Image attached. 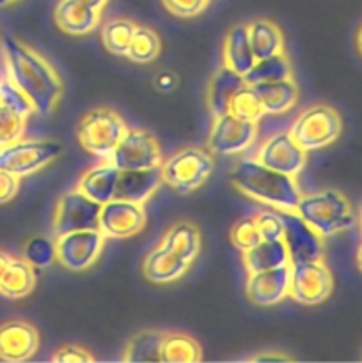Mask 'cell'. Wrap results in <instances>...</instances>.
Listing matches in <instances>:
<instances>
[{"mask_svg": "<svg viewBox=\"0 0 362 363\" xmlns=\"http://www.w3.org/2000/svg\"><path fill=\"white\" fill-rule=\"evenodd\" d=\"M99 13L102 11L87 6L80 0H60L55 7L53 18H55L57 27L62 32L71 35H82L89 34L98 27Z\"/></svg>", "mask_w": 362, "mask_h": 363, "instance_id": "obj_19", "label": "cell"}, {"mask_svg": "<svg viewBox=\"0 0 362 363\" xmlns=\"http://www.w3.org/2000/svg\"><path fill=\"white\" fill-rule=\"evenodd\" d=\"M202 360L201 346L187 333L165 332L160 346V362L195 363Z\"/></svg>", "mask_w": 362, "mask_h": 363, "instance_id": "obj_29", "label": "cell"}, {"mask_svg": "<svg viewBox=\"0 0 362 363\" xmlns=\"http://www.w3.org/2000/svg\"><path fill=\"white\" fill-rule=\"evenodd\" d=\"M11 255H7L6 252H2L0 250V277L4 275V272H6V268H7V264H9L11 262Z\"/></svg>", "mask_w": 362, "mask_h": 363, "instance_id": "obj_43", "label": "cell"}, {"mask_svg": "<svg viewBox=\"0 0 362 363\" xmlns=\"http://www.w3.org/2000/svg\"><path fill=\"white\" fill-rule=\"evenodd\" d=\"M254 62L256 59L251 43H248L247 25L233 27L229 34L226 35V41H224V66L243 77Z\"/></svg>", "mask_w": 362, "mask_h": 363, "instance_id": "obj_23", "label": "cell"}, {"mask_svg": "<svg viewBox=\"0 0 362 363\" xmlns=\"http://www.w3.org/2000/svg\"><path fill=\"white\" fill-rule=\"evenodd\" d=\"M144 225L146 211L138 202L112 199L102 204L98 229L105 238H131L141 233Z\"/></svg>", "mask_w": 362, "mask_h": 363, "instance_id": "obj_13", "label": "cell"}, {"mask_svg": "<svg viewBox=\"0 0 362 363\" xmlns=\"http://www.w3.org/2000/svg\"><path fill=\"white\" fill-rule=\"evenodd\" d=\"M162 181L180 194H190L213 172L212 152L201 147H187L162 162Z\"/></svg>", "mask_w": 362, "mask_h": 363, "instance_id": "obj_4", "label": "cell"}, {"mask_svg": "<svg viewBox=\"0 0 362 363\" xmlns=\"http://www.w3.org/2000/svg\"><path fill=\"white\" fill-rule=\"evenodd\" d=\"M126 123L119 113L110 108H94L85 113L78 124V142L87 152L94 156L112 155L114 147L126 131Z\"/></svg>", "mask_w": 362, "mask_h": 363, "instance_id": "obj_5", "label": "cell"}, {"mask_svg": "<svg viewBox=\"0 0 362 363\" xmlns=\"http://www.w3.org/2000/svg\"><path fill=\"white\" fill-rule=\"evenodd\" d=\"M162 245L190 264L201 250V234L194 223L180 222L170 227L163 236Z\"/></svg>", "mask_w": 362, "mask_h": 363, "instance_id": "obj_28", "label": "cell"}, {"mask_svg": "<svg viewBox=\"0 0 362 363\" xmlns=\"http://www.w3.org/2000/svg\"><path fill=\"white\" fill-rule=\"evenodd\" d=\"M256 135H258V123L241 121L227 112L215 117L208 138V147L209 151L219 155H234L247 149Z\"/></svg>", "mask_w": 362, "mask_h": 363, "instance_id": "obj_14", "label": "cell"}, {"mask_svg": "<svg viewBox=\"0 0 362 363\" xmlns=\"http://www.w3.org/2000/svg\"><path fill=\"white\" fill-rule=\"evenodd\" d=\"M13 2H16V0H0V7L9 6V4H13Z\"/></svg>", "mask_w": 362, "mask_h": 363, "instance_id": "obj_45", "label": "cell"}, {"mask_svg": "<svg viewBox=\"0 0 362 363\" xmlns=\"http://www.w3.org/2000/svg\"><path fill=\"white\" fill-rule=\"evenodd\" d=\"M80 2L87 4V6H91V7H94V9L102 11L103 7H105V4L109 2V0H80Z\"/></svg>", "mask_w": 362, "mask_h": 363, "instance_id": "obj_44", "label": "cell"}, {"mask_svg": "<svg viewBox=\"0 0 362 363\" xmlns=\"http://www.w3.org/2000/svg\"><path fill=\"white\" fill-rule=\"evenodd\" d=\"M252 87L261 99L265 112L268 113H283L293 108V105L297 103L298 89L291 78L265 82V84L252 85Z\"/></svg>", "mask_w": 362, "mask_h": 363, "instance_id": "obj_24", "label": "cell"}, {"mask_svg": "<svg viewBox=\"0 0 362 363\" xmlns=\"http://www.w3.org/2000/svg\"><path fill=\"white\" fill-rule=\"evenodd\" d=\"M247 34L256 60L283 52V34H280L279 27L270 20H263V18L254 20L251 25H247Z\"/></svg>", "mask_w": 362, "mask_h": 363, "instance_id": "obj_27", "label": "cell"}, {"mask_svg": "<svg viewBox=\"0 0 362 363\" xmlns=\"http://www.w3.org/2000/svg\"><path fill=\"white\" fill-rule=\"evenodd\" d=\"M209 0H162L167 11L181 18H192L206 9Z\"/></svg>", "mask_w": 362, "mask_h": 363, "instance_id": "obj_40", "label": "cell"}, {"mask_svg": "<svg viewBox=\"0 0 362 363\" xmlns=\"http://www.w3.org/2000/svg\"><path fill=\"white\" fill-rule=\"evenodd\" d=\"M259 241H261V236H259L258 229H256L254 218H243L231 230V243L240 252L248 250V248L254 247Z\"/></svg>", "mask_w": 362, "mask_h": 363, "instance_id": "obj_39", "label": "cell"}, {"mask_svg": "<svg viewBox=\"0 0 362 363\" xmlns=\"http://www.w3.org/2000/svg\"><path fill=\"white\" fill-rule=\"evenodd\" d=\"M277 211L283 218V241L286 245L290 264L305 261H322V236L295 211H284V209H277Z\"/></svg>", "mask_w": 362, "mask_h": 363, "instance_id": "obj_12", "label": "cell"}, {"mask_svg": "<svg viewBox=\"0 0 362 363\" xmlns=\"http://www.w3.org/2000/svg\"><path fill=\"white\" fill-rule=\"evenodd\" d=\"M135 28H137V25L128 18H114V20L106 21L102 30L103 45L109 52L116 53V55H126L128 45H130Z\"/></svg>", "mask_w": 362, "mask_h": 363, "instance_id": "obj_33", "label": "cell"}, {"mask_svg": "<svg viewBox=\"0 0 362 363\" xmlns=\"http://www.w3.org/2000/svg\"><path fill=\"white\" fill-rule=\"evenodd\" d=\"M55 259L71 272H84L94 264L105 245V234L99 229L73 230L60 234L53 241Z\"/></svg>", "mask_w": 362, "mask_h": 363, "instance_id": "obj_9", "label": "cell"}, {"mask_svg": "<svg viewBox=\"0 0 362 363\" xmlns=\"http://www.w3.org/2000/svg\"><path fill=\"white\" fill-rule=\"evenodd\" d=\"M53 362L59 363H82V362H92V354L89 353L85 347L75 346V344H66V346L59 347L55 354L52 357Z\"/></svg>", "mask_w": 362, "mask_h": 363, "instance_id": "obj_41", "label": "cell"}, {"mask_svg": "<svg viewBox=\"0 0 362 363\" xmlns=\"http://www.w3.org/2000/svg\"><path fill=\"white\" fill-rule=\"evenodd\" d=\"M332 275L322 261L290 264L287 296L302 305H319L332 293Z\"/></svg>", "mask_w": 362, "mask_h": 363, "instance_id": "obj_8", "label": "cell"}, {"mask_svg": "<svg viewBox=\"0 0 362 363\" xmlns=\"http://www.w3.org/2000/svg\"><path fill=\"white\" fill-rule=\"evenodd\" d=\"M341 133V117L332 106L312 105L297 117L290 135L304 151H316L332 144Z\"/></svg>", "mask_w": 362, "mask_h": 363, "instance_id": "obj_6", "label": "cell"}, {"mask_svg": "<svg viewBox=\"0 0 362 363\" xmlns=\"http://www.w3.org/2000/svg\"><path fill=\"white\" fill-rule=\"evenodd\" d=\"M287 291H290V264L248 275L247 296L258 307L277 305L287 296Z\"/></svg>", "mask_w": 362, "mask_h": 363, "instance_id": "obj_16", "label": "cell"}, {"mask_svg": "<svg viewBox=\"0 0 362 363\" xmlns=\"http://www.w3.org/2000/svg\"><path fill=\"white\" fill-rule=\"evenodd\" d=\"M227 112H229L231 116L238 117V119L251 121V123H258V121L266 113L265 108H263L261 99L256 94L254 87L247 84L234 92L233 98H231L229 101Z\"/></svg>", "mask_w": 362, "mask_h": 363, "instance_id": "obj_32", "label": "cell"}, {"mask_svg": "<svg viewBox=\"0 0 362 363\" xmlns=\"http://www.w3.org/2000/svg\"><path fill=\"white\" fill-rule=\"evenodd\" d=\"M165 332L160 330H148L128 342L124 351V360L126 362H160V346Z\"/></svg>", "mask_w": 362, "mask_h": 363, "instance_id": "obj_31", "label": "cell"}, {"mask_svg": "<svg viewBox=\"0 0 362 363\" xmlns=\"http://www.w3.org/2000/svg\"><path fill=\"white\" fill-rule=\"evenodd\" d=\"M0 103L25 117L34 112L31 99L21 92V89L11 78H0Z\"/></svg>", "mask_w": 362, "mask_h": 363, "instance_id": "obj_37", "label": "cell"}, {"mask_svg": "<svg viewBox=\"0 0 362 363\" xmlns=\"http://www.w3.org/2000/svg\"><path fill=\"white\" fill-rule=\"evenodd\" d=\"M243 85L245 82L241 74L234 73L227 66L220 67L215 73V77L212 78L208 87V106L213 116L216 117L222 116V113H227L231 98Z\"/></svg>", "mask_w": 362, "mask_h": 363, "instance_id": "obj_25", "label": "cell"}, {"mask_svg": "<svg viewBox=\"0 0 362 363\" xmlns=\"http://www.w3.org/2000/svg\"><path fill=\"white\" fill-rule=\"evenodd\" d=\"M35 287V268L25 259H11L0 277V294L6 298H23Z\"/></svg>", "mask_w": 362, "mask_h": 363, "instance_id": "obj_26", "label": "cell"}, {"mask_svg": "<svg viewBox=\"0 0 362 363\" xmlns=\"http://www.w3.org/2000/svg\"><path fill=\"white\" fill-rule=\"evenodd\" d=\"M27 117L0 103V147L23 137Z\"/></svg>", "mask_w": 362, "mask_h": 363, "instance_id": "obj_36", "label": "cell"}, {"mask_svg": "<svg viewBox=\"0 0 362 363\" xmlns=\"http://www.w3.org/2000/svg\"><path fill=\"white\" fill-rule=\"evenodd\" d=\"M284 78H291V66L283 52L272 57H265V59H258L252 64L251 69L243 74V82L247 85L284 80Z\"/></svg>", "mask_w": 362, "mask_h": 363, "instance_id": "obj_30", "label": "cell"}, {"mask_svg": "<svg viewBox=\"0 0 362 363\" xmlns=\"http://www.w3.org/2000/svg\"><path fill=\"white\" fill-rule=\"evenodd\" d=\"M20 190V177L0 170V204L9 202Z\"/></svg>", "mask_w": 362, "mask_h": 363, "instance_id": "obj_42", "label": "cell"}, {"mask_svg": "<svg viewBox=\"0 0 362 363\" xmlns=\"http://www.w3.org/2000/svg\"><path fill=\"white\" fill-rule=\"evenodd\" d=\"M60 155V145L48 140H18L0 147V170L25 177L38 172Z\"/></svg>", "mask_w": 362, "mask_h": 363, "instance_id": "obj_7", "label": "cell"}, {"mask_svg": "<svg viewBox=\"0 0 362 363\" xmlns=\"http://www.w3.org/2000/svg\"><path fill=\"white\" fill-rule=\"evenodd\" d=\"M188 269V262L177 257L170 250H167L163 245L156 247L148 254L142 264L146 279L155 284H169L185 275Z\"/></svg>", "mask_w": 362, "mask_h": 363, "instance_id": "obj_20", "label": "cell"}, {"mask_svg": "<svg viewBox=\"0 0 362 363\" xmlns=\"http://www.w3.org/2000/svg\"><path fill=\"white\" fill-rule=\"evenodd\" d=\"M4 55L9 78L31 99L41 116H48L62 96V82L48 60L25 43L4 38Z\"/></svg>", "mask_w": 362, "mask_h": 363, "instance_id": "obj_1", "label": "cell"}, {"mask_svg": "<svg viewBox=\"0 0 362 363\" xmlns=\"http://www.w3.org/2000/svg\"><path fill=\"white\" fill-rule=\"evenodd\" d=\"M305 156L307 151H304L290 133H275L259 149L258 162L277 172L295 177L304 169Z\"/></svg>", "mask_w": 362, "mask_h": 363, "instance_id": "obj_15", "label": "cell"}, {"mask_svg": "<svg viewBox=\"0 0 362 363\" xmlns=\"http://www.w3.org/2000/svg\"><path fill=\"white\" fill-rule=\"evenodd\" d=\"M254 223L261 240H283V218L279 211L263 209L254 216Z\"/></svg>", "mask_w": 362, "mask_h": 363, "instance_id": "obj_38", "label": "cell"}, {"mask_svg": "<svg viewBox=\"0 0 362 363\" xmlns=\"http://www.w3.org/2000/svg\"><path fill=\"white\" fill-rule=\"evenodd\" d=\"M162 184V167H148L137 170H119L114 199L144 204Z\"/></svg>", "mask_w": 362, "mask_h": 363, "instance_id": "obj_18", "label": "cell"}, {"mask_svg": "<svg viewBox=\"0 0 362 363\" xmlns=\"http://www.w3.org/2000/svg\"><path fill=\"white\" fill-rule=\"evenodd\" d=\"M25 261L38 269L48 268L55 261V245H53V241L43 236L28 240V243L25 245Z\"/></svg>", "mask_w": 362, "mask_h": 363, "instance_id": "obj_35", "label": "cell"}, {"mask_svg": "<svg viewBox=\"0 0 362 363\" xmlns=\"http://www.w3.org/2000/svg\"><path fill=\"white\" fill-rule=\"evenodd\" d=\"M295 213L322 238L334 236L355 225L353 206L337 190H323L300 197Z\"/></svg>", "mask_w": 362, "mask_h": 363, "instance_id": "obj_3", "label": "cell"}, {"mask_svg": "<svg viewBox=\"0 0 362 363\" xmlns=\"http://www.w3.org/2000/svg\"><path fill=\"white\" fill-rule=\"evenodd\" d=\"M231 181L243 194L284 211H295L302 197L293 177L277 172L258 160L238 163L231 172Z\"/></svg>", "mask_w": 362, "mask_h": 363, "instance_id": "obj_2", "label": "cell"}, {"mask_svg": "<svg viewBox=\"0 0 362 363\" xmlns=\"http://www.w3.org/2000/svg\"><path fill=\"white\" fill-rule=\"evenodd\" d=\"M160 48H162V43L155 30L148 27H137L131 35L130 45H128L126 55L133 62H153L158 57Z\"/></svg>", "mask_w": 362, "mask_h": 363, "instance_id": "obj_34", "label": "cell"}, {"mask_svg": "<svg viewBox=\"0 0 362 363\" xmlns=\"http://www.w3.org/2000/svg\"><path fill=\"white\" fill-rule=\"evenodd\" d=\"M39 350V333L25 321H7L0 325V360L25 362Z\"/></svg>", "mask_w": 362, "mask_h": 363, "instance_id": "obj_17", "label": "cell"}, {"mask_svg": "<svg viewBox=\"0 0 362 363\" xmlns=\"http://www.w3.org/2000/svg\"><path fill=\"white\" fill-rule=\"evenodd\" d=\"M243 262L248 273H256L290 264V257L283 240H261L243 252Z\"/></svg>", "mask_w": 362, "mask_h": 363, "instance_id": "obj_22", "label": "cell"}, {"mask_svg": "<svg viewBox=\"0 0 362 363\" xmlns=\"http://www.w3.org/2000/svg\"><path fill=\"white\" fill-rule=\"evenodd\" d=\"M102 204L89 199L80 190L67 191L59 199L53 213V238L73 230L98 229V218Z\"/></svg>", "mask_w": 362, "mask_h": 363, "instance_id": "obj_11", "label": "cell"}, {"mask_svg": "<svg viewBox=\"0 0 362 363\" xmlns=\"http://www.w3.org/2000/svg\"><path fill=\"white\" fill-rule=\"evenodd\" d=\"M119 177V169L112 163H102L98 167H92L91 170L80 177L78 190L87 195L89 199L96 201L98 204L112 201L116 183Z\"/></svg>", "mask_w": 362, "mask_h": 363, "instance_id": "obj_21", "label": "cell"}, {"mask_svg": "<svg viewBox=\"0 0 362 363\" xmlns=\"http://www.w3.org/2000/svg\"><path fill=\"white\" fill-rule=\"evenodd\" d=\"M110 163L119 170H137L148 167L162 165V151L149 131L126 130L112 155L109 156Z\"/></svg>", "mask_w": 362, "mask_h": 363, "instance_id": "obj_10", "label": "cell"}]
</instances>
